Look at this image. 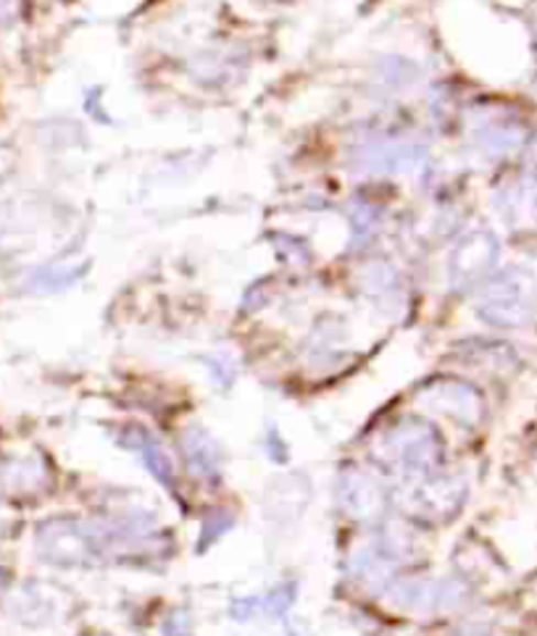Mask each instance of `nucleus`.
I'll use <instances>...</instances> for the list:
<instances>
[{
    "label": "nucleus",
    "mask_w": 537,
    "mask_h": 636,
    "mask_svg": "<svg viewBox=\"0 0 537 636\" xmlns=\"http://www.w3.org/2000/svg\"><path fill=\"white\" fill-rule=\"evenodd\" d=\"M382 456L403 476H427L438 465L440 439L419 421H403L382 439Z\"/></svg>",
    "instance_id": "1"
},
{
    "label": "nucleus",
    "mask_w": 537,
    "mask_h": 636,
    "mask_svg": "<svg viewBox=\"0 0 537 636\" xmlns=\"http://www.w3.org/2000/svg\"><path fill=\"white\" fill-rule=\"evenodd\" d=\"M293 594H295V586H291V584L274 586V590L264 597V602H261V611L268 613V615H282L287 611V607L293 605V600H295Z\"/></svg>",
    "instance_id": "7"
},
{
    "label": "nucleus",
    "mask_w": 537,
    "mask_h": 636,
    "mask_svg": "<svg viewBox=\"0 0 537 636\" xmlns=\"http://www.w3.org/2000/svg\"><path fill=\"white\" fill-rule=\"evenodd\" d=\"M291 636H298V634H295V632H291Z\"/></svg>",
    "instance_id": "9"
},
{
    "label": "nucleus",
    "mask_w": 537,
    "mask_h": 636,
    "mask_svg": "<svg viewBox=\"0 0 537 636\" xmlns=\"http://www.w3.org/2000/svg\"><path fill=\"white\" fill-rule=\"evenodd\" d=\"M124 445L143 458L147 471H151L161 484H169V486L174 484V465L169 456L161 450V445L156 442V439H153L151 435H145V431L134 429L130 437H124Z\"/></svg>",
    "instance_id": "6"
},
{
    "label": "nucleus",
    "mask_w": 537,
    "mask_h": 636,
    "mask_svg": "<svg viewBox=\"0 0 537 636\" xmlns=\"http://www.w3.org/2000/svg\"><path fill=\"white\" fill-rule=\"evenodd\" d=\"M338 503L348 516L359 520H372L385 511V492L372 476L361 471L342 473L338 482Z\"/></svg>",
    "instance_id": "2"
},
{
    "label": "nucleus",
    "mask_w": 537,
    "mask_h": 636,
    "mask_svg": "<svg viewBox=\"0 0 537 636\" xmlns=\"http://www.w3.org/2000/svg\"><path fill=\"white\" fill-rule=\"evenodd\" d=\"M230 526H232V516H224V511H219V513H213V516H208L206 526H204V537L208 534L206 545L211 542V539H219L221 534L230 529Z\"/></svg>",
    "instance_id": "8"
},
{
    "label": "nucleus",
    "mask_w": 537,
    "mask_h": 636,
    "mask_svg": "<svg viewBox=\"0 0 537 636\" xmlns=\"http://www.w3.org/2000/svg\"><path fill=\"white\" fill-rule=\"evenodd\" d=\"M395 602L412 611H440V607L459 605L461 590L456 581H403L393 590Z\"/></svg>",
    "instance_id": "3"
},
{
    "label": "nucleus",
    "mask_w": 537,
    "mask_h": 636,
    "mask_svg": "<svg viewBox=\"0 0 537 636\" xmlns=\"http://www.w3.org/2000/svg\"><path fill=\"white\" fill-rule=\"evenodd\" d=\"M464 500V486L456 479H429L414 492V503L421 516H451Z\"/></svg>",
    "instance_id": "5"
},
{
    "label": "nucleus",
    "mask_w": 537,
    "mask_h": 636,
    "mask_svg": "<svg viewBox=\"0 0 537 636\" xmlns=\"http://www.w3.org/2000/svg\"><path fill=\"white\" fill-rule=\"evenodd\" d=\"M183 456L193 476H200V479L221 476V450H219L217 439L208 435V431L198 429V426H193V429L185 431Z\"/></svg>",
    "instance_id": "4"
}]
</instances>
